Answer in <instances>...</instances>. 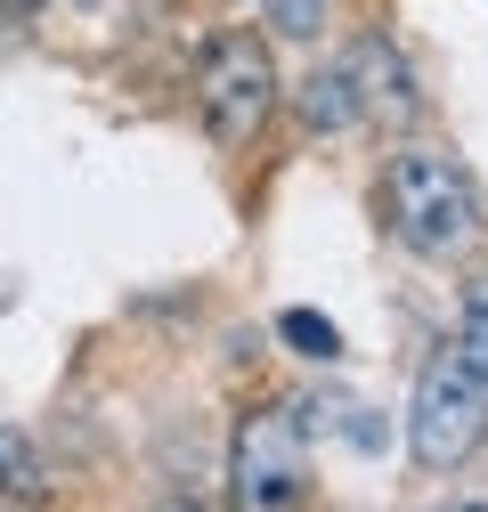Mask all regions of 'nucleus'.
Instances as JSON below:
<instances>
[{
  "mask_svg": "<svg viewBox=\"0 0 488 512\" xmlns=\"http://www.w3.org/2000/svg\"><path fill=\"white\" fill-rule=\"evenodd\" d=\"M383 220H391V236L407 252H423V261H456L480 236V187L440 147H399L391 171H383Z\"/></svg>",
  "mask_w": 488,
  "mask_h": 512,
  "instance_id": "f257e3e1",
  "label": "nucleus"
},
{
  "mask_svg": "<svg viewBox=\"0 0 488 512\" xmlns=\"http://www.w3.org/2000/svg\"><path fill=\"white\" fill-rule=\"evenodd\" d=\"M480 439H488V374H480L456 342H440L432 366L415 374L407 447H415V464H423V472H456Z\"/></svg>",
  "mask_w": 488,
  "mask_h": 512,
  "instance_id": "f03ea898",
  "label": "nucleus"
},
{
  "mask_svg": "<svg viewBox=\"0 0 488 512\" xmlns=\"http://www.w3.org/2000/svg\"><path fill=\"white\" fill-rule=\"evenodd\" d=\"M228 488H236V512H293L301 504V488H310V423H301V399L293 407H253L236 423Z\"/></svg>",
  "mask_w": 488,
  "mask_h": 512,
  "instance_id": "7ed1b4c3",
  "label": "nucleus"
},
{
  "mask_svg": "<svg viewBox=\"0 0 488 512\" xmlns=\"http://www.w3.org/2000/svg\"><path fill=\"white\" fill-rule=\"evenodd\" d=\"M196 106H204V131L220 147H244L277 114V57L261 33H220L196 66Z\"/></svg>",
  "mask_w": 488,
  "mask_h": 512,
  "instance_id": "20e7f679",
  "label": "nucleus"
},
{
  "mask_svg": "<svg viewBox=\"0 0 488 512\" xmlns=\"http://www.w3.org/2000/svg\"><path fill=\"white\" fill-rule=\"evenodd\" d=\"M342 74H350L366 122H383V131L415 122V74H407V57H399L391 41H350V49H342Z\"/></svg>",
  "mask_w": 488,
  "mask_h": 512,
  "instance_id": "39448f33",
  "label": "nucleus"
},
{
  "mask_svg": "<svg viewBox=\"0 0 488 512\" xmlns=\"http://www.w3.org/2000/svg\"><path fill=\"white\" fill-rule=\"evenodd\" d=\"M301 122H310L318 139H334V131H358V90H350V74H342V57L334 66H318L310 82H301Z\"/></svg>",
  "mask_w": 488,
  "mask_h": 512,
  "instance_id": "423d86ee",
  "label": "nucleus"
},
{
  "mask_svg": "<svg viewBox=\"0 0 488 512\" xmlns=\"http://www.w3.org/2000/svg\"><path fill=\"white\" fill-rule=\"evenodd\" d=\"M0 496H49V472H41V447L25 431H0Z\"/></svg>",
  "mask_w": 488,
  "mask_h": 512,
  "instance_id": "0eeeda50",
  "label": "nucleus"
},
{
  "mask_svg": "<svg viewBox=\"0 0 488 512\" xmlns=\"http://www.w3.org/2000/svg\"><path fill=\"white\" fill-rule=\"evenodd\" d=\"M277 342H285V350H301V358H342L334 317H318V309H285V317H277Z\"/></svg>",
  "mask_w": 488,
  "mask_h": 512,
  "instance_id": "6e6552de",
  "label": "nucleus"
},
{
  "mask_svg": "<svg viewBox=\"0 0 488 512\" xmlns=\"http://www.w3.org/2000/svg\"><path fill=\"white\" fill-rule=\"evenodd\" d=\"M261 17H269L285 41H318V25H326V0H261Z\"/></svg>",
  "mask_w": 488,
  "mask_h": 512,
  "instance_id": "1a4fd4ad",
  "label": "nucleus"
},
{
  "mask_svg": "<svg viewBox=\"0 0 488 512\" xmlns=\"http://www.w3.org/2000/svg\"><path fill=\"white\" fill-rule=\"evenodd\" d=\"M456 350H464V358L488 374V277L464 293V326H456Z\"/></svg>",
  "mask_w": 488,
  "mask_h": 512,
  "instance_id": "9d476101",
  "label": "nucleus"
},
{
  "mask_svg": "<svg viewBox=\"0 0 488 512\" xmlns=\"http://www.w3.org/2000/svg\"><path fill=\"white\" fill-rule=\"evenodd\" d=\"M155 512H212V504H196V496H171V504H155Z\"/></svg>",
  "mask_w": 488,
  "mask_h": 512,
  "instance_id": "9b49d317",
  "label": "nucleus"
},
{
  "mask_svg": "<svg viewBox=\"0 0 488 512\" xmlns=\"http://www.w3.org/2000/svg\"><path fill=\"white\" fill-rule=\"evenodd\" d=\"M0 9H17V17H33V9H41V0H0Z\"/></svg>",
  "mask_w": 488,
  "mask_h": 512,
  "instance_id": "f8f14e48",
  "label": "nucleus"
},
{
  "mask_svg": "<svg viewBox=\"0 0 488 512\" xmlns=\"http://www.w3.org/2000/svg\"><path fill=\"white\" fill-rule=\"evenodd\" d=\"M448 512H488V504H448Z\"/></svg>",
  "mask_w": 488,
  "mask_h": 512,
  "instance_id": "ddd939ff",
  "label": "nucleus"
}]
</instances>
